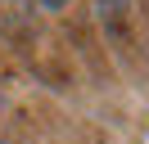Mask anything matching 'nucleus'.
<instances>
[{
    "mask_svg": "<svg viewBox=\"0 0 149 144\" xmlns=\"http://www.w3.org/2000/svg\"><path fill=\"white\" fill-rule=\"evenodd\" d=\"M59 5H68V0H45V9H59Z\"/></svg>",
    "mask_w": 149,
    "mask_h": 144,
    "instance_id": "f257e3e1",
    "label": "nucleus"
}]
</instances>
